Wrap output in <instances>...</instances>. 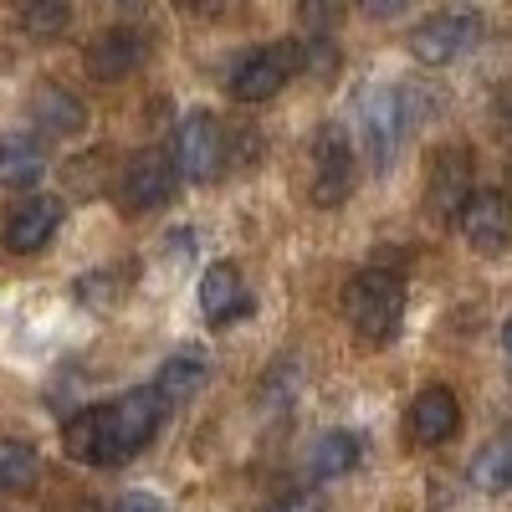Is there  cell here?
I'll return each instance as SVG.
<instances>
[{
  "label": "cell",
  "mask_w": 512,
  "mask_h": 512,
  "mask_svg": "<svg viewBox=\"0 0 512 512\" xmlns=\"http://www.w3.org/2000/svg\"><path fill=\"white\" fill-rule=\"evenodd\" d=\"M164 410H169V400L159 395V384H149V390H128V395H118L103 410L72 415L67 451L77 461H88V466H118V461H128L134 451H144L154 441V431L164 425Z\"/></svg>",
  "instance_id": "1"
},
{
  "label": "cell",
  "mask_w": 512,
  "mask_h": 512,
  "mask_svg": "<svg viewBox=\"0 0 512 512\" xmlns=\"http://www.w3.org/2000/svg\"><path fill=\"white\" fill-rule=\"evenodd\" d=\"M344 313L354 323L359 338L369 344H384V338L400 333V318H405V282L395 272H359L349 287H344Z\"/></svg>",
  "instance_id": "2"
},
{
  "label": "cell",
  "mask_w": 512,
  "mask_h": 512,
  "mask_svg": "<svg viewBox=\"0 0 512 512\" xmlns=\"http://www.w3.org/2000/svg\"><path fill=\"white\" fill-rule=\"evenodd\" d=\"M415 103V88H369L359 98V128H364V149L374 159V169H390L405 134H410V123L420 118Z\"/></svg>",
  "instance_id": "3"
},
{
  "label": "cell",
  "mask_w": 512,
  "mask_h": 512,
  "mask_svg": "<svg viewBox=\"0 0 512 512\" xmlns=\"http://www.w3.org/2000/svg\"><path fill=\"white\" fill-rule=\"evenodd\" d=\"M482 41V16L466 11V6H451V11H436L431 21H420L410 31V57L420 67H451L456 57H466Z\"/></svg>",
  "instance_id": "4"
},
{
  "label": "cell",
  "mask_w": 512,
  "mask_h": 512,
  "mask_svg": "<svg viewBox=\"0 0 512 512\" xmlns=\"http://www.w3.org/2000/svg\"><path fill=\"white\" fill-rule=\"evenodd\" d=\"M221 164H226V134H221L216 113H205V108L185 113L175 123V169H180V180L205 185V180L221 175Z\"/></svg>",
  "instance_id": "5"
},
{
  "label": "cell",
  "mask_w": 512,
  "mask_h": 512,
  "mask_svg": "<svg viewBox=\"0 0 512 512\" xmlns=\"http://www.w3.org/2000/svg\"><path fill=\"white\" fill-rule=\"evenodd\" d=\"M477 195V164H472V149L461 144H446L436 149L431 169H425V205H431V216L441 221H461L466 200Z\"/></svg>",
  "instance_id": "6"
},
{
  "label": "cell",
  "mask_w": 512,
  "mask_h": 512,
  "mask_svg": "<svg viewBox=\"0 0 512 512\" xmlns=\"http://www.w3.org/2000/svg\"><path fill=\"white\" fill-rule=\"evenodd\" d=\"M303 52L292 47V41H277V47H256L246 52L236 67H231V98L236 103H267L287 88V77L297 72Z\"/></svg>",
  "instance_id": "7"
},
{
  "label": "cell",
  "mask_w": 512,
  "mask_h": 512,
  "mask_svg": "<svg viewBox=\"0 0 512 512\" xmlns=\"http://www.w3.org/2000/svg\"><path fill=\"white\" fill-rule=\"evenodd\" d=\"M354 195V144L338 123H323L313 139V205L333 210Z\"/></svg>",
  "instance_id": "8"
},
{
  "label": "cell",
  "mask_w": 512,
  "mask_h": 512,
  "mask_svg": "<svg viewBox=\"0 0 512 512\" xmlns=\"http://www.w3.org/2000/svg\"><path fill=\"white\" fill-rule=\"evenodd\" d=\"M175 185H180V169H175V154H164V149H139L123 164V180H118L128 210H159L175 195Z\"/></svg>",
  "instance_id": "9"
},
{
  "label": "cell",
  "mask_w": 512,
  "mask_h": 512,
  "mask_svg": "<svg viewBox=\"0 0 512 512\" xmlns=\"http://www.w3.org/2000/svg\"><path fill=\"white\" fill-rule=\"evenodd\" d=\"M461 236H466V246L472 251H502L507 241H512V195L507 190H477L472 200H466V210H461Z\"/></svg>",
  "instance_id": "10"
},
{
  "label": "cell",
  "mask_w": 512,
  "mask_h": 512,
  "mask_svg": "<svg viewBox=\"0 0 512 512\" xmlns=\"http://www.w3.org/2000/svg\"><path fill=\"white\" fill-rule=\"evenodd\" d=\"M57 226H62V200L31 195V200H21L11 216H6V246L21 251V256H31V251H41V246L52 241Z\"/></svg>",
  "instance_id": "11"
},
{
  "label": "cell",
  "mask_w": 512,
  "mask_h": 512,
  "mask_svg": "<svg viewBox=\"0 0 512 512\" xmlns=\"http://www.w3.org/2000/svg\"><path fill=\"white\" fill-rule=\"evenodd\" d=\"M461 431V405L446 384H431V390H420L415 405H410V436L420 446H446L451 436Z\"/></svg>",
  "instance_id": "12"
},
{
  "label": "cell",
  "mask_w": 512,
  "mask_h": 512,
  "mask_svg": "<svg viewBox=\"0 0 512 512\" xmlns=\"http://www.w3.org/2000/svg\"><path fill=\"white\" fill-rule=\"evenodd\" d=\"M31 118H36L41 134H52V139H77L82 128H88L82 98L72 88H57V82H41V88L31 93Z\"/></svg>",
  "instance_id": "13"
},
{
  "label": "cell",
  "mask_w": 512,
  "mask_h": 512,
  "mask_svg": "<svg viewBox=\"0 0 512 512\" xmlns=\"http://www.w3.org/2000/svg\"><path fill=\"white\" fill-rule=\"evenodd\" d=\"M139 62H144V41H139V31H128V26L103 31L93 47H88V72L98 82H123Z\"/></svg>",
  "instance_id": "14"
},
{
  "label": "cell",
  "mask_w": 512,
  "mask_h": 512,
  "mask_svg": "<svg viewBox=\"0 0 512 512\" xmlns=\"http://www.w3.org/2000/svg\"><path fill=\"white\" fill-rule=\"evenodd\" d=\"M200 308L210 323H231L251 308V297H246V282L231 262H216L205 277H200Z\"/></svg>",
  "instance_id": "15"
},
{
  "label": "cell",
  "mask_w": 512,
  "mask_h": 512,
  "mask_svg": "<svg viewBox=\"0 0 512 512\" xmlns=\"http://www.w3.org/2000/svg\"><path fill=\"white\" fill-rule=\"evenodd\" d=\"M359 456H364V446H359L354 431H323V436L313 441V451H308V472H313L318 482L349 477L354 466H359Z\"/></svg>",
  "instance_id": "16"
},
{
  "label": "cell",
  "mask_w": 512,
  "mask_h": 512,
  "mask_svg": "<svg viewBox=\"0 0 512 512\" xmlns=\"http://www.w3.org/2000/svg\"><path fill=\"white\" fill-rule=\"evenodd\" d=\"M466 482H472L477 492H487V497L512 492V431L492 436V441L472 456V466H466Z\"/></svg>",
  "instance_id": "17"
},
{
  "label": "cell",
  "mask_w": 512,
  "mask_h": 512,
  "mask_svg": "<svg viewBox=\"0 0 512 512\" xmlns=\"http://www.w3.org/2000/svg\"><path fill=\"white\" fill-rule=\"evenodd\" d=\"M41 169H47V159H41V149L31 139H0V185H11V190H26L41 180Z\"/></svg>",
  "instance_id": "18"
},
{
  "label": "cell",
  "mask_w": 512,
  "mask_h": 512,
  "mask_svg": "<svg viewBox=\"0 0 512 512\" xmlns=\"http://www.w3.org/2000/svg\"><path fill=\"white\" fill-rule=\"evenodd\" d=\"M154 384H159L164 400H190V395H200V384H205V359H200V349H180L175 359L159 369Z\"/></svg>",
  "instance_id": "19"
},
{
  "label": "cell",
  "mask_w": 512,
  "mask_h": 512,
  "mask_svg": "<svg viewBox=\"0 0 512 512\" xmlns=\"http://www.w3.org/2000/svg\"><path fill=\"white\" fill-rule=\"evenodd\" d=\"M16 21H21L26 36L52 41V36H62L72 26V6L67 0H16Z\"/></svg>",
  "instance_id": "20"
},
{
  "label": "cell",
  "mask_w": 512,
  "mask_h": 512,
  "mask_svg": "<svg viewBox=\"0 0 512 512\" xmlns=\"http://www.w3.org/2000/svg\"><path fill=\"white\" fill-rule=\"evenodd\" d=\"M36 477H41L36 446H26V441H0V487L26 492V487H36Z\"/></svg>",
  "instance_id": "21"
},
{
  "label": "cell",
  "mask_w": 512,
  "mask_h": 512,
  "mask_svg": "<svg viewBox=\"0 0 512 512\" xmlns=\"http://www.w3.org/2000/svg\"><path fill=\"white\" fill-rule=\"evenodd\" d=\"M349 0H297V21H303L308 36H328L338 26V16H344Z\"/></svg>",
  "instance_id": "22"
},
{
  "label": "cell",
  "mask_w": 512,
  "mask_h": 512,
  "mask_svg": "<svg viewBox=\"0 0 512 512\" xmlns=\"http://www.w3.org/2000/svg\"><path fill=\"white\" fill-rule=\"evenodd\" d=\"M118 292H123V287H113L108 272H88V277L77 282V297H82L88 308H98V313H108V308L118 303Z\"/></svg>",
  "instance_id": "23"
},
{
  "label": "cell",
  "mask_w": 512,
  "mask_h": 512,
  "mask_svg": "<svg viewBox=\"0 0 512 512\" xmlns=\"http://www.w3.org/2000/svg\"><path fill=\"white\" fill-rule=\"evenodd\" d=\"M113 512H169V507H164L154 492H123Z\"/></svg>",
  "instance_id": "24"
},
{
  "label": "cell",
  "mask_w": 512,
  "mask_h": 512,
  "mask_svg": "<svg viewBox=\"0 0 512 512\" xmlns=\"http://www.w3.org/2000/svg\"><path fill=\"white\" fill-rule=\"evenodd\" d=\"M272 512H323V497H318V492H292V497H282Z\"/></svg>",
  "instance_id": "25"
},
{
  "label": "cell",
  "mask_w": 512,
  "mask_h": 512,
  "mask_svg": "<svg viewBox=\"0 0 512 512\" xmlns=\"http://www.w3.org/2000/svg\"><path fill=\"white\" fill-rule=\"evenodd\" d=\"M231 6H236V0H180V11H190V16H205V21H210V16H226Z\"/></svg>",
  "instance_id": "26"
},
{
  "label": "cell",
  "mask_w": 512,
  "mask_h": 512,
  "mask_svg": "<svg viewBox=\"0 0 512 512\" xmlns=\"http://www.w3.org/2000/svg\"><path fill=\"white\" fill-rule=\"evenodd\" d=\"M359 6L369 11V16H379V21H390V16H400L410 0H359Z\"/></svg>",
  "instance_id": "27"
},
{
  "label": "cell",
  "mask_w": 512,
  "mask_h": 512,
  "mask_svg": "<svg viewBox=\"0 0 512 512\" xmlns=\"http://www.w3.org/2000/svg\"><path fill=\"white\" fill-rule=\"evenodd\" d=\"M502 349L512 354V318H507V328H502Z\"/></svg>",
  "instance_id": "28"
}]
</instances>
